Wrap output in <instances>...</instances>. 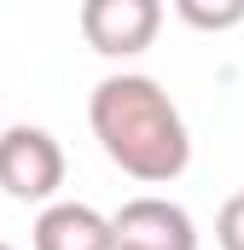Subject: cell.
I'll list each match as a JSON object with an SVG mask.
<instances>
[{
  "instance_id": "1",
  "label": "cell",
  "mask_w": 244,
  "mask_h": 250,
  "mask_svg": "<svg viewBox=\"0 0 244 250\" xmlns=\"http://www.w3.org/2000/svg\"><path fill=\"white\" fill-rule=\"evenodd\" d=\"M87 123H93L99 151L117 163L128 181L169 187V181H181L186 163H192L186 117H181V105L163 93L157 76H140V70L105 76L87 93Z\"/></svg>"
},
{
  "instance_id": "2",
  "label": "cell",
  "mask_w": 244,
  "mask_h": 250,
  "mask_svg": "<svg viewBox=\"0 0 244 250\" xmlns=\"http://www.w3.org/2000/svg\"><path fill=\"white\" fill-rule=\"evenodd\" d=\"M64 187V146L35 123H12L0 134V192L18 204H47Z\"/></svg>"
},
{
  "instance_id": "3",
  "label": "cell",
  "mask_w": 244,
  "mask_h": 250,
  "mask_svg": "<svg viewBox=\"0 0 244 250\" xmlns=\"http://www.w3.org/2000/svg\"><path fill=\"white\" fill-rule=\"evenodd\" d=\"M81 41L99 59H134L163 29V0H81Z\"/></svg>"
},
{
  "instance_id": "4",
  "label": "cell",
  "mask_w": 244,
  "mask_h": 250,
  "mask_svg": "<svg viewBox=\"0 0 244 250\" xmlns=\"http://www.w3.org/2000/svg\"><path fill=\"white\" fill-rule=\"evenodd\" d=\"M111 250H198V221L175 198H128L111 215Z\"/></svg>"
},
{
  "instance_id": "5",
  "label": "cell",
  "mask_w": 244,
  "mask_h": 250,
  "mask_svg": "<svg viewBox=\"0 0 244 250\" xmlns=\"http://www.w3.org/2000/svg\"><path fill=\"white\" fill-rule=\"evenodd\" d=\"M35 250H111V215H99L93 204L76 198H47L35 227H29Z\"/></svg>"
},
{
  "instance_id": "6",
  "label": "cell",
  "mask_w": 244,
  "mask_h": 250,
  "mask_svg": "<svg viewBox=\"0 0 244 250\" xmlns=\"http://www.w3.org/2000/svg\"><path fill=\"white\" fill-rule=\"evenodd\" d=\"M169 6L186 29H203V35H227L244 23V0H169Z\"/></svg>"
},
{
  "instance_id": "7",
  "label": "cell",
  "mask_w": 244,
  "mask_h": 250,
  "mask_svg": "<svg viewBox=\"0 0 244 250\" xmlns=\"http://www.w3.org/2000/svg\"><path fill=\"white\" fill-rule=\"evenodd\" d=\"M215 245L221 250H244V192H233L215 215Z\"/></svg>"
},
{
  "instance_id": "8",
  "label": "cell",
  "mask_w": 244,
  "mask_h": 250,
  "mask_svg": "<svg viewBox=\"0 0 244 250\" xmlns=\"http://www.w3.org/2000/svg\"><path fill=\"white\" fill-rule=\"evenodd\" d=\"M0 250H18V245H6V239H0Z\"/></svg>"
}]
</instances>
